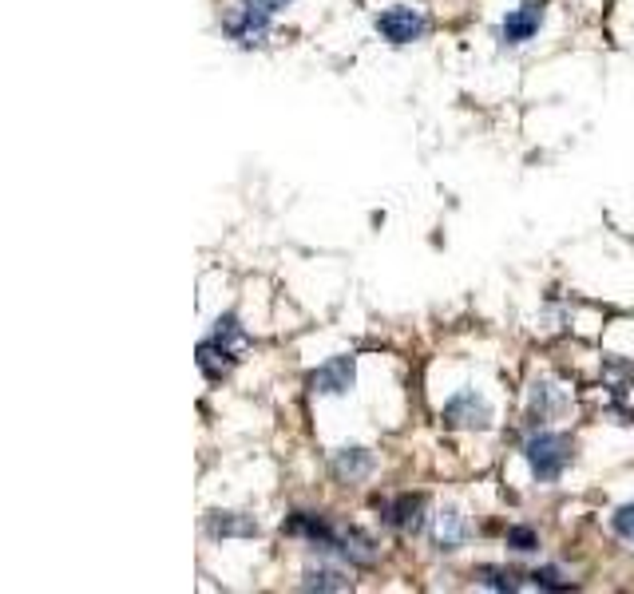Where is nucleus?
Instances as JSON below:
<instances>
[{
  "instance_id": "1",
  "label": "nucleus",
  "mask_w": 634,
  "mask_h": 594,
  "mask_svg": "<svg viewBox=\"0 0 634 594\" xmlns=\"http://www.w3.org/2000/svg\"><path fill=\"white\" fill-rule=\"evenodd\" d=\"M524 460L539 484H555L571 464V440L559 432H535L524 444Z\"/></svg>"
},
{
  "instance_id": "2",
  "label": "nucleus",
  "mask_w": 634,
  "mask_h": 594,
  "mask_svg": "<svg viewBox=\"0 0 634 594\" xmlns=\"http://www.w3.org/2000/svg\"><path fill=\"white\" fill-rule=\"evenodd\" d=\"M270 16H274V12H266L262 4H238V8L226 12L222 28H226V36L238 40L242 48H258V44H266V36H270Z\"/></svg>"
},
{
  "instance_id": "3",
  "label": "nucleus",
  "mask_w": 634,
  "mask_h": 594,
  "mask_svg": "<svg viewBox=\"0 0 634 594\" xmlns=\"http://www.w3.org/2000/svg\"><path fill=\"white\" fill-rule=\"evenodd\" d=\"M444 424L448 428H492V404L484 396H476L472 389L456 393L444 404Z\"/></svg>"
},
{
  "instance_id": "4",
  "label": "nucleus",
  "mask_w": 634,
  "mask_h": 594,
  "mask_svg": "<svg viewBox=\"0 0 634 594\" xmlns=\"http://www.w3.org/2000/svg\"><path fill=\"white\" fill-rule=\"evenodd\" d=\"M377 32L389 40V44H413L428 32V20H424L417 8H389L377 16Z\"/></svg>"
},
{
  "instance_id": "5",
  "label": "nucleus",
  "mask_w": 634,
  "mask_h": 594,
  "mask_svg": "<svg viewBox=\"0 0 634 594\" xmlns=\"http://www.w3.org/2000/svg\"><path fill=\"white\" fill-rule=\"evenodd\" d=\"M539 24H543V4H539V0H524V4L512 8L508 20L500 24V40L512 44V48H516V44H528V40H535Z\"/></svg>"
},
{
  "instance_id": "6",
  "label": "nucleus",
  "mask_w": 634,
  "mask_h": 594,
  "mask_svg": "<svg viewBox=\"0 0 634 594\" xmlns=\"http://www.w3.org/2000/svg\"><path fill=\"white\" fill-rule=\"evenodd\" d=\"M282 527H286V535H302V539H310L317 551H337V527H333L329 519H321V515L294 511Z\"/></svg>"
},
{
  "instance_id": "7",
  "label": "nucleus",
  "mask_w": 634,
  "mask_h": 594,
  "mask_svg": "<svg viewBox=\"0 0 634 594\" xmlns=\"http://www.w3.org/2000/svg\"><path fill=\"white\" fill-rule=\"evenodd\" d=\"M381 515L389 527L401 535H421L424 531V495H397L393 503H381Z\"/></svg>"
},
{
  "instance_id": "8",
  "label": "nucleus",
  "mask_w": 634,
  "mask_h": 594,
  "mask_svg": "<svg viewBox=\"0 0 634 594\" xmlns=\"http://www.w3.org/2000/svg\"><path fill=\"white\" fill-rule=\"evenodd\" d=\"M353 377H357V365H353V357H329L321 369L314 373V393H325V396H341L353 389Z\"/></svg>"
},
{
  "instance_id": "9",
  "label": "nucleus",
  "mask_w": 634,
  "mask_h": 594,
  "mask_svg": "<svg viewBox=\"0 0 634 594\" xmlns=\"http://www.w3.org/2000/svg\"><path fill=\"white\" fill-rule=\"evenodd\" d=\"M464 539H468V523H464L460 507H444V511L436 515V531H432L436 551H460Z\"/></svg>"
},
{
  "instance_id": "10",
  "label": "nucleus",
  "mask_w": 634,
  "mask_h": 594,
  "mask_svg": "<svg viewBox=\"0 0 634 594\" xmlns=\"http://www.w3.org/2000/svg\"><path fill=\"white\" fill-rule=\"evenodd\" d=\"M337 551L357 567H369L377 559V543L361 527H337Z\"/></svg>"
},
{
  "instance_id": "11",
  "label": "nucleus",
  "mask_w": 634,
  "mask_h": 594,
  "mask_svg": "<svg viewBox=\"0 0 634 594\" xmlns=\"http://www.w3.org/2000/svg\"><path fill=\"white\" fill-rule=\"evenodd\" d=\"M373 472V456L365 448H337L333 452V476L337 480H365Z\"/></svg>"
},
{
  "instance_id": "12",
  "label": "nucleus",
  "mask_w": 634,
  "mask_h": 594,
  "mask_svg": "<svg viewBox=\"0 0 634 594\" xmlns=\"http://www.w3.org/2000/svg\"><path fill=\"white\" fill-rule=\"evenodd\" d=\"M207 527H211V535H222V539H230V535H238V539L258 535L254 515H242V511H214Z\"/></svg>"
},
{
  "instance_id": "13",
  "label": "nucleus",
  "mask_w": 634,
  "mask_h": 594,
  "mask_svg": "<svg viewBox=\"0 0 634 594\" xmlns=\"http://www.w3.org/2000/svg\"><path fill=\"white\" fill-rule=\"evenodd\" d=\"M195 361H199V369H203L211 381H222V377L234 369V353H230L226 345H218L214 337L199 345V357H195Z\"/></svg>"
},
{
  "instance_id": "14",
  "label": "nucleus",
  "mask_w": 634,
  "mask_h": 594,
  "mask_svg": "<svg viewBox=\"0 0 634 594\" xmlns=\"http://www.w3.org/2000/svg\"><path fill=\"white\" fill-rule=\"evenodd\" d=\"M214 341H218V345H226L230 353H238V349H246V345H250V337H246V329H242V321H238L234 313H226V317H218V321H214Z\"/></svg>"
},
{
  "instance_id": "15",
  "label": "nucleus",
  "mask_w": 634,
  "mask_h": 594,
  "mask_svg": "<svg viewBox=\"0 0 634 594\" xmlns=\"http://www.w3.org/2000/svg\"><path fill=\"white\" fill-rule=\"evenodd\" d=\"M345 587H349V579L333 567H306V575H302V591H345Z\"/></svg>"
},
{
  "instance_id": "16",
  "label": "nucleus",
  "mask_w": 634,
  "mask_h": 594,
  "mask_svg": "<svg viewBox=\"0 0 634 594\" xmlns=\"http://www.w3.org/2000/svg\"><path fill=\"white\" fill-rule=\"evenodd\" d=\"M476 583L488 587V591H520L516 575H512V571H496V567H480V571H476Z\"/></svg>"
},
{
  "instance_id": "17",
  "label": "nucleus",
  "mask_w": 634,
  "mask_h": 594,
  "mask_svg": "<svg viewBox=\"0 0 634 594\" xmlns=\"http://www.w3.org/2000/svg\"><path fill=\"white\" fill-rule=\"evenodd\" d=\"M508 547H512L516 555H531V551L539 547V535H535L531 527H524V523H520V527H508Z\"/></svg>"
},
{
  "instance_id": "18",
  "label": "nucleus",
  "mask_w": 634,
  "mask_h": 594,
  "mask_svg": "<svg viewBox=\"0 0 634 594\" xmlns=\"http://www.w3.org/2000/svg\"><path fill=\"white\" fill-rule=\"evenodd\" d=\"M531 587H539V591H563V587H571V583L563 579L559 567H543V571H531Z\"/></svg>"
},
{
  "instance_id": "19",
  "label": "nucleus",
  "mask_w": 634,
  "mask_h": 594,
  "mask_svg": "<svg viewBox=\"0 0 634 594\" xmlns=\"http://www.w3.org/2000/svg\"><path fill=\"white\" fill-rule=\"evenodd\" d=\"M551 416V385H535L531 389V424H543Z\"/></svg>"
},
{
  "instance_id": "20",
  "label": "nucleus",
  "mask_w": 634,
  "mask_h": 594,
  "mask_svg": "<svg viewBox=\"0 0 634 594\" xmlns=\"http://www.w3.org/2000/svg\"><path fill=\"white\" fill-rule=\"evenodd\" d=\"M611 527H615V535H619V539H627V543H634V503H627V507H619V511L611 515Z\"/></svg>"
},
{
  "instance_id": "21",
  "label": "nucleus",
  "mask_w": 634,
  "mask_h": 594,
  "mask_svg": "<svg viewBox=\"0 0 634 594\" xmlns=\"http://www.w3.org/2000/svg\"><path fill=\"white\" fill-rule=\"evenodd\" d=\"M607 369H611V377H615V393L623 396L627 389H631V381H634L631 365H623V361H607Z\"/></svg>"
},
{
  "instance_id": "22",
  "label": "nucleus",
  "mask_w": 634,
  "mask_h": 594,
  "mask_svg": "<svg viewBox=\"0 0 634 594\" xmlns=\"http://www.w3.org/2000/svg\"><path fill=\"white\" fill-rule=\"evenodd\" d=\"M258 4H262V8H266V12H282V8H286V4H290V0H258Z\"/></svg>"
}]
</instances>
